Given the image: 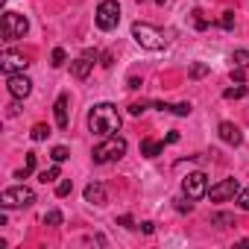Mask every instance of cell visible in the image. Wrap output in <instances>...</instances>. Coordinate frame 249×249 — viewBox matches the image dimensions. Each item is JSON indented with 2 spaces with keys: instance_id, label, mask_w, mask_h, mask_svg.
<instances>
[{
  "instance_id": "1",
  "label": "cell",
  "mask_w": 249,
  "mask_h": 249,
  "mask_svg": "<svg viewBox=\"0 0 249 249\" xmlns=\"http://www.w3.org/2000/svg\"><path fill=\"white\" fill-rule=\"evenodd\" d=\"M120 111H117V106H111V103H97V106H91V111H88V129L94 132V135H103V138H108V135H117L120 132Z\"/></svg>"
},
{
  "instance_id": "2",
  "label": "cell",
  "mask_w": 249,
  "mask_h": 249,
  "mask_svg": "<svg viewBox=\"0 0 249 249\" xmlns=\"http://www.w3.org/2000/svg\"><path fill=\"white\" fill-rule=\"evenodd\" d=\"M132 38H135L138 47H144V50H164V47H167L164 33H161L159 27H153V24H144V21H135V24H132Z\"/></svg>"
},
{
  "instance_id": "3",
  "label": "cell",
  "mask_w": 249,
  "mask_h": 249,
  "mask_svg": "<svg viewBox=\"0 0 249 249\" xmlns=\"http://www.w3.org/2000/svg\"><path fill=\"white\" fill-rule=\"evenodd\" d=\"M123 156H126V138H120V135H108L100 147H94L91 159L97 164H108V161H120Z\"/></svg>"
},
{
  "instance_id": "4",
  "label": "cell",
  "mask_w": 249,
  "mask_h": 249,
  "mask_svg": "<svg viewBox=\"0 0 249 249\" xmlns=\"http://www.w3.org/2000/svg\"><path fill=\"white\" fill-rule=\"evenodd\" d=\"M94 24L103 30V33H111L117 24H120V3L117 0H103L94 12Z\"/></svg>"
},
{
  "instance_id": "5",
  "label": "cell",
  "mask_w": 249,
  "mask_h": 249,
  "mask_svg": "<svg viewBox=\"0 0 249 249\" xmlns=\"http://www.w3.org/2000/svg\"><path fill=\"white\" fill-rule=\"evenodd\" d=\"M33 202H36V194L27 185H15V188H6L0 194V205L3 208H30Z\"/></svg>"
},
{
  "instance_id": "6",
  "label": "cell",
  "mask_w": 249,
  "mask_h": 249,
  "mask_svg": "<svg viewBox=\"0 0 249 249\" xmlns=\"http://www.w3.org/2000/svg\"><path fill=\"white\" fill-rule=\"evenodd\" d=\"M182 194H185L188 199H202V196H208V176H205L202 170L188 173V176L182 179Z\"/></svg>"
},
{
  "instance_id": "7",
  "label": "cell",
  "mask_w": 249,
  "mask_h": 249,
  "mask_svg": "<svg viewBox=\"0 0 249 249\" xmlns=\"http://www.w3.org/2000/svg\"><path fill=\"white\" fill-rule=\"evenodd\" d=\"M27 30H30V21L24 15H18V12L3 15V41H18L27 36Z\"/></svg>"
},
{
  "instance_id": "8",
  "label": "cell",
  "mask_w": 249,
  "mask_h": 249,
  "mask_svg": "<svg viewBox=\"0 0 249 249\" xmlns=\"http://www.w3.org/2000/svg\"><path fill=\"white\" fill-rule=\"evenodd\" d=\"M27 65H30V59L24 53H18V50H3L0 53V71H3L6 76L9 73H21Z\"/></svg>"
},
{
  "instance_id": "9",
  "label": "cell",
  "mask_w": 249,
  "mask_h": 249,
  "mask_svg": "<svg viewBox=\"0 0 249 249\" xmlns=\"http://www.w3.org/2000/svg\"><path fill=\"white\" fill-rule=\"evenodd\" d=\"M237 194H240L237 179H223V182H217V185H211V188H208L211 202H226V199H234Z\"/></svg>"
},
{
  "instance_id": "10",
  "label": "cell",
  "mask_w": 249,
  "mask_h": 249,
  "mask_svg": "<svg viewBox=\"0 0 249 249\" xmlns=\"http://www.w3.org/2000/svg\"><path fill=\"white\" fill-rule=\"evenodd\" d=\"M6 88H9V94L15 97V100H24V97H30V91H33V79L21 71V73H9L6 76Z\"/></svg>"
},
{
  "instance_id": "11",
  "label": "cell",
  "mask_w": 249,
  "mask_h": 249,
  "mask_svg": "<svg viewBox=\"0 0 249 249\" xmlns=\"http://www.w3.org/2000/svg\"><path fill=\"white\" fill-rule=\"evenodd\" d=\"M94 62H97V50H82V53L73 59V65H71V73H73L76 79H88V73H91Z\"/></svg>"
},
{
  "instance_id": "12",
  "label": "cell",
  "mask_w": 249,
  "mask_h": 249,
  "mask_svg": "<svg viewBox=\"0 0 249 249\" xmlns=\"http://www.w3.org/2000/svg\"><path fill=\"white\" fill-rule=\"evenodd\" d=\"M217 132H220V138H223L229 147H237V144L243 141V132H240V126H237V123H231V120H223L220 126H217Z\"/></svg>"
},
{
  "instance_id": "13",
  "label": "cell",
  "mask_w": 249,
  "mask_h": 249,
  "mask_svg": "<svg viewBox=\"0 0 249 249\" xmlns=\"http://www.w3.org/2000/svg\"><path fill=\"white\" fill-rule=\"evenodd\" d=\"M85 202H91V205H106V202H108L106 185H103V182H91V185H85Z\"/></svg>"
},
{
  "instance_id": "14",
  "label": "cell",
  "mask_w": 249,
  "mask_h": 249,
  "mask_svg": "<svg viewBox=\"0 0 249 249\" xmlns=\"http://www.w3.org/2000/svg\"><path fill=\"white\" fill-rule=\"evenodd\" d=\"M53 114H56V126L59 129H68V94H59L56 97V106H53Z\"/></svg>"
},
{
  "instance_id": "15",
  "label": "cell",
  "mask_w": 249,
  "mask_h": 249,
  "mask_svg": "<svg viewBox=\"0 0 249 249\" xmlns=\"http://www.w3.org/2000/svg\"><path fill=\"white\" fill-rule=\"evenodd\" d=\"M156 108L170 111V114H179V117H188L194 106H191V103H156Z\"/></svg>"
},
{
  "instance_id": "16",
  "label": "cell",
  "mask_w": 249,
  "mask_h": 249,
  "mask_svg": "<svg viewBox=\"0 0 249 249\" xmlns=\"http://www.w3.org/2000/svg\"><path fill=\"white\" fill-rule=\"evenodd\" d=\"M161 153H164V141H153V138H144V141H141V156L156 159V156H161Z\"/></svg>"
},
{
  "instance_id": "17",
  "label": "cell",
  "mask_w": 249,
  "mask_h": 249,
  "mask_svg": "<svg viewBox=\"0 0 249 249\" xmlns=\"http://www.w3.org/2000/svg\"><path fill=\"white\" fill-rule=\"evenodd\" d=\"M36 159H38L36 153H27V159H24V167H21V170L15 173V179H27V176H30V173L36 170Z\"/></svg>"
},
{
  "instance_id": "18",
  "label": "cell",
  "mask_w": 249,
  "mask_h": 249,
  "mask_svg": "<svg viewBox=\"0 0 249 249\" xmlns=\"http://www.w3.org/2000/svg\"><path fill=\"white\" fill-rule=\"evenodd\" d=\"M59 176H62V167H59V161H56L53 167H47V170H41V173H38V182H44V185H47V182H56Z\"/></svg>"
},
{
  "instance_id": "19",
  "label": "cell",
  "mask_w": 249,
  "mask_h": 249,
  "mask_svg": "<svg viewBox=\"0 0 249 249\" xmlns=\"http://www.w3.org/2000/svg\"><path fill=\"white\" fill-rule=\"evenodd\" d=\"M30 135H33V141H47L50 138V126H47V123H36Z\"/></svg>"
},
{
  "instance_id": "20",
  "label": "cell",
  "mask_w": 249,
  "mask_h": 249,
  "mask_svg": "<svg viewBox=\"0 0 249 249\" xmlns=\"http://www.w3.org/2000/svg\"><path fill=\"white\" fill-rule=\"evenodd\" d=\"M226 100H240V97H246V85L243 82H237L234 88H226V94H223Z\"/></svg>"
},
{
  "instance_id": "21",
  "label": "cell",
  "mask_w": 249,
  "mask_h": 249,
  "mask_svg": "<svg viewBox=\"0 0 249 249\" xmlns=\"http://www.w3.org/2000/svg\"><path fill=\"white\" fill-rule=\"evenodd\" d=\"M173 208H176L179 214H191V211H194V202H188V196H176V199H173Z\"/></svg>"
},
{
  "instance_id": "22",
  "label": "cell",
  "mask_w": 249,
  "mask_h": 249,
  "mask_svg": "<svg viewBox=\"0 0 249 249\" xmlns=\"http://www.w3.org/2000/svg\"><path fill=\"white\" fill-rule=\"evenodd\" d=\"M231 62H234V68H249V50H234Z\"/></svg>"
},
{
  "instance_id": "23",
  "label": "cell",
  "mask_w": 249,
  "mask_h": 249,
  "mask_svg": "<svg viewBox=\"0 0 249 249\" xmlns=\"http://www.w3.org/2000/svg\"><path fill=\"white\" fill-rule=\"evenodd\" d=\"M50 159L62 164V161H68V159H71V150H68V147H53V153H50Z\"/></svg>"
},
{
  "instance_id": "24",
  "label": "cell",
  "mask_w": 249,
  "mask_h": 249,
  "mask_svg": "<svg viewBox=\"0 0 249 249\" xmlns=\"http://www.w3.org/2000/svg\"><path fill=\"white\" fill-rule=\"evenodd\" d=\"M44 226H62V211H59V208L47 211V214H44Z\"/></svg>"
},
{
  "instance_id": "25",
  "label": "cell",
  "mask_w": 249,
  "mask_h": 249,
  "mask_svg": "<svg viewBox=\"0 0 249 249\" xmlns=\"http://www.w3.org/2000/svg\"><path fill=\"white\" fill-rule=\"evenodd\" d=\"M208 73V65H202V62H196V65H191V79H202Z\"/></svg>"
},
{
  "instance_id": "26",
  "label": "cell",
  "mask_w": 249,
  "mask_h": 249,
  "mask_svg": "<svg viewBox=\"0 0 249 249\" xmlns=\"http://www.w3.org/2000/svg\"><path fill=\"white\" fill-rule=\"evenodd\" d=\"M71 191H73V182H71V179H62L59 188H56V196H68Z\"/></svg>"
},
{
  "instance_id": "27",
  "label": "cell",
  "mask_w": 249,
  "mask_h": 249,
  "mask_svg": "<svg viewBox=\"0 0 249 249\" xmlns=\"http://www.w3.org/2000/svg\"><path fill=\"white\" fill-rule=\"evenodd\" d=\"M220 27H223V30H234V12H223Z\"/></svg>"
},
{
  "instance_id": "28",
  "label": "cell",
  "mask_w": 249,
  "mask_h": 249,
  "mask_svg": "<svg viewBox=\"0 0 249 249\" xmlns=\"http://www.w3.org/2000/svg\"><path fill=\"white\" fill-rule=\"evenodd\" d=\"M211 223H217V226H231V223H234V217H231V214H214V217H211Z\"/></svg>"
},
{
  "instance_id": "29",
  "label": "cell",
  "mask_w": 249,
  "mask_h": 249,
  "mask_svg": "<svg viewBox=\"0 0 249 249\" xmlns=\"http://www.w3.org/2000/svg\"><path fill=\"white\" fill-rule=\"evenodd\" d=\"M50 65H53V68H62V65H65V50H62V47L53 50V62H50Z\"/></svg>"
},
{
  "instance_id": "30",
  "label": "cell",
  "mask_w": 249,
  "mask_h": 249,
  "mask_svg": "<svg viewBox=\"0 0 249 249\" xmlns=\"http://www.w3.org/2000/svg\"><path fill=\"white\" fill-rule=\"evenodd\" d=\"M194 27H196V30H205V27H208V21L202 18V12H199V9H194Z\"/></svg>"
},
{
  "instance_id": "31",
  "label": "cell",
  "mask_w": 249,
  "mask_h": 249,
  "mask_svg": "<svg viewBox=\"0 0 249 249\" xmlns=\"http://www.w3.org/2000/svg\"><path fill=\"white\" fill-rule=\"evenodd\" d=\"M237 205H240V208H243V211H249V188H246V191H240V194H237Z\"/></svg>"
},
{
  "instance_id": "32",
  "label": "cell",
  "mask_w": 249,
  "mask_h": 249,
  "mask_svg": "<svg viewBox=\"0 0 249 249\" xmlns=\"http://www.w3.org/2000/svg\"><path fill=\"white\" fill-rule=\"evenodd\" d=\"M144 111H147V106H144V103H132V106H129V114H135V117H138V114H144Z\"/></svg>"
},
{
  "instance_id": "33",
  "label": "cell",
  "mask_w": 249,
  "mask_h": 249,
  "mask_svg": "<svg viewBox=\"0 0 249 249\" xmlns=\"http://www.w3.org/2000/svg\"><path fill=\"white\" fill-rule=\"evenodd\" d=\"M126 85H129V88H132V91H138V88H141V85H144V82H141V79H138V76H129V79H126Z\"/></svg>"
},
{
  "instance_id": "34",
  "label": "cell",
  "mask_w": 249,
  "mask_h": 249,
  "mask_svg": "<svg viewBox=\"0 0 249 249\" xmlns=\"http://www.w3.org/2000/svg\"><path fill=\"white\" fill-rule=\"evenodd\" d=\"M231 82H243V68H234L231 71Z\"/></svg>"
},
{
  "instance_id": "35",
  "label": "cell",
  "mask_w": 249,
  "mask_h": 249,
  "mask_svg": "<svg viewBox=\"0 0 249 249\" xmlns=\"http://www.w3.org/2000/svg\"><path fill=\"white\" fill-rule=\"evenodd\" d=\"M141 231H144V234H153V231H156V223H150V220L141 223Z\"/></svg>"
},
{
  "instance_id": "36",
  "label": "cell",
  "mask_w": 249,
  "mask_h": 249,
  "mask_svg": "<svg viewBox=\"0 0 249 249\" xmlns=\"http://www.w3.org/2000/svg\"><path fill=\"white\" fill-rule=\"evenodd\" d=\"M117 223H120V226H126V229H135V223H132V217H120Z\"/></svg>"
},
{
  "instance_id": "37",
  "label": "cell",
  "mask_w": 249,
  "mask_h": 249,
  "mask_svg": "<svg viewBox=\"0 0 249 249\" xmlns=\"http://www.w3.org/2000/svg\"><path fill=\"white\" fill-rule=\"evenodd\" d=\"M176 141H179V132H170V135L164 138V144H176Z\"/></svg>"
},
{
  "instance_id": "38",
  "label": "cell",
  "mask_w": 249,
  "mask_h": 249,
  "mask_svg": "<svg viewBox=\"0 0 249 249\" xmlns=\"http://www.w3.org/2000/svg\"><path fill=\"white\" fill-rule=\"evenodd\" d=\"M100 65H103V68H111V56H108V53H103V62H100Z\"/></svg>"
},
{
  "instance_id": "39",
  "label": "cell",
  "mask_w": 249,
  "mask_h": 249,
  "mask_svg": "<svg viewBox=\"0 0 249 249\" xmlns=\"http://www.w3.org/2000/svg\"><path fill=\"white\" fill-rule=\"evenodd\" d=\"M0 3H6V0H0Z\"/></svg>"
}]
</instances>
